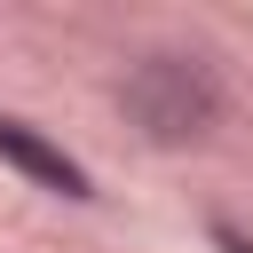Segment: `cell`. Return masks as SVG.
<instances>
[{
  "instance_id": "6da1fadb",
  "label": "cell",
  "mask_w": 253,
  "mask_h": 253,
  "mask_svg": "<svg viewBox=\"0 0 253 253\" xmlns=\"http://www.w3.org/2000/svg\"><path fill=\"white\" fill-rule=\"evenodd\" d=\"M126 111H134L158 142H190V134L213 119V79H206L190 55H150V63L126 79Z\"/></svg>"
},
{
  "instance_id": "7a4b0ae2",
  "label": "cell",
  "mask_w": 253,
  "mask_h": 253,
  "mask_svg": "<svg viewBox=\"0 0 253 253\" xmlns=\"http://www.w3.org/2000/svg\"><path fill=\"white\" fill-rule=\"evenodd\" d=\"M0 142H8V150H16V158H24V166H40V174H47V182H63V190H79V174H71V166H63V158H55V150H40V142H32V134H24V126H0Z\"/></svg>"
}]
</instances>
